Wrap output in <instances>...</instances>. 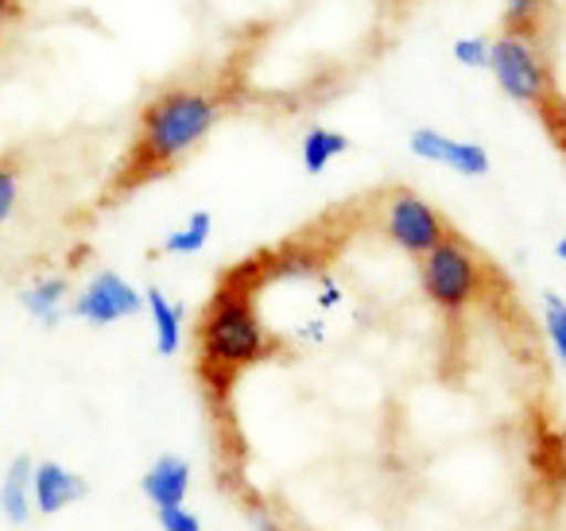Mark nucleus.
<instances>
[{"instance_id": "nucleus-21", "label": "nucleus", "mask_w": 566, "mask_h": 531, "mask_svg": "<svg viewBox=\"0 0 566 531\" xmlns=\"http://www.w3.org/2000/svg\"><path fill=\"white\" fill-rule=\"evenodd\" d=\"M555 260H566V237H558L555 241Z\"/></svg>"}, {"instance_id": "nucleus-16", "label": "nucleus", "mask_w": 566, "mask_h": 531, "mask_svg": "<svg viewBox=\"0 0 566 531\" xmlns=\"http://www.w3.org/2000/svg\"><path fill=\"white\" fill-rule=\"evenodd\" d=\"M551 0H504V20H509V32L535 35L543 12H547Z\"/></svg>"}, {"instance_id": "nucleus-8", "label": "nucleus", "mask_w": 566, "mask_h": 531, "mask_svg": "<svg viewBox=\"0 0 566 531\" xmlns=\"http://www.w3.org/2000/svg\"><path fill=\"white\" fill-rule=\"evenodd\" d=\"M90 492L86 477L74 473L71 466L48 458V461H32V508L43 516H59L66 508H74L82 497Z\"/></svg>"}, {"instance_id": "nucleus-7", "label": "nucleus", "mask_w": 566, "mask_h": 531, "mask_svg": "<svg viewBox=\"0 0 566 531\" xmlns=\"http://www.w3.org/2000/svg\"><path fill=\"white\" fill-rule=\"evenodd\" d=\"M408 148L416 159H427V164H439V167H450V171L465 175V179H481L489 175V152L473 140H450L442 136L439 128H411L408 136Z\"/></svg>"}, {"instance_id": "nucleus-15", "label": "nucleus", "mask_w": 566, "mask_h": 531, "mask_svg": "<svg viewBox=\"0 0 566 531\" xmlns=\"http://www.w3.org/2000/svg\"><path fill=\"white\" fill-rule=\"evenodd\" d=\"M543 330L551 337V353L558 365L566 361V299L558 291H543Z\"/></svg>"}, {"instance_id": "nucleus-9", "label": "nucleus", "mask_w": 566, "mask_h": 531, "mask_svg": "<svg viewBox=\"0 0 566 531\" xmlns=\"http://www.w3.org/2000/svg\"><path fill=\"white\" fill-rule=\"evenodd\" d=\"M190 481H195V469L182 454H159L140 477V489L144 497L151 500V508H175V504H187L190 497Z\"/></svg>"}, {"instance_id": "nucleus-10", "label": "nucleus", "mask_w": 566, "mask_h": 531, "mask_svg": "<svg viewBox=\"0 0 566 531\" xmlns=\"http://www.w3.org/2000/svg\"><path fill=\"white\" fill-rule=\"evenodd\" d=\"M32 458H12L4 469V481H0V516L12 523V528H24L32 520Z\"/></svg>"}, {"instance_id": "nucleus-4", "label": "nucleus", "mask_w": 566, "mask_h": 531, "mask_svg": "<svg viewBox=\"0 0 566 531\" xmlns=\"http://www.w3.org/2000/svg\"><path fill=\"white\" fill-rule=\"evenodd\" d=\"M419 283H423V295L431 299L439 311L462 314L473 299L481 295V260L470 244L458 233H447L431 252L419 257Z\"/></svg>"}, {"instance_id": "nucleus-1", "label": "nucleus", "mask_w": 566, "mask_h": 531, "mask_svg": "<svg viewBox=\"0 0 566 531\" xmlns=\"http://www.w3.org/2000/svg\"><path fill=\"white\" fill-rule=\"evenodd\" d=\"M218 121L221 102L213 94H206V90L179 86L151 97L140 113L133 156H128L133 179H151V175L182 164L198 144H206V136L218 128Z\"/></svg>"}, {"instance_id": "nucleus-14", "label": "nucleus", "mask_w": 566, "mask_h": 531, "mask_svg": "<svg viewBox=\"0 0 566 531\" xmlns=\"http://www.w3.org/2000/svg\"><path fill=\"white\" fill-rule=\"evenodd\" d=\"M213 233V214L210 210H195L179 229H171L164 241V252L167 257H195V252L206 249Z\"/></svg>"}, {"instance_id": "nucleus-2", "label": "nucleus", "mask_w": 566, "mask_h": 531, "mask_svg": "<svg viewBox=\"0 0 566 531\" xmlns=\"http://www.w3.org/2000/svg\"><path fill=\"white\" fill-rule=\"evenodd\" d=\"M198 345H202V365L210 368V376H233L268 357L264 322L244 283H221L213 291L202 314Z\"/></svg>"}, {"instance_id": "nucleus-3", "label": "nucleus", "mask_w": 566, "mask_h": 531, "mask_svg": "<svg viewBox=\"0 0 566 531\" xmlns=\"http://www.w3.org/2000/svg\"><path fill=\"white\" fill-rule=\"evenodd\" d=\"M489 74L501 86L504 97L532 110H547L555 97V82H551V63L543 55V48L535 43V35L509 32L504 28L496 40H489Z\"/></svg>"}, {"instance_id": "nucleus-5", "label": "nucleus", "mask_w": 566, "mask_h": 531, "mask_svg": "<svg viewBox=\"0 0 566 531\" xmlns=\"http://www.w3.org/2000/svg\"><path fill=\"white\" fill-rule=\"evenodd\" d=\"M385 233L396 249L419 260L423 252H431L434 244L450 233V226L427 198L411 195V190H400L385 210Z\"/></svg>"}, {"instance_id": "nucleus-11", "label": "nucleus", "mask_w": 566, "mask_h": 531, "mask_svg": "<svg viewBox=\"0 0 566 531\" xmlns=\"http://www.w3.org/2000/svg\"><path fill=\"white\" fill-rule=\"evenodd\" d=\"M144 306H148L151 334H156V353L159 357H175L182 350V311L175 299H167L159 288L144 291Z\"/></svg>"}, {"instance_id": "nucleus-6", "label": "nucleus", "mask_w": 566, "mask_h": 531, "mask_svg": "<svg viewBox=\"0 0 566 531\" xmlns=\"http://www.w3.org/2000/svg\"><path fill=\"white\" fill-rule=\"evenodd\" d=\"M144 311V295L120 272H97L74 299V314L90 326H113V322L136 319Z\"/></svg>"}, {"instance_id": "nucleus-19", "label": "nucleus", "mask_w": 566, "mask_h": 531, "mask_svg": "<svg viewBox=\"0 0 566 531\" xmlns=\"http://www.w3.org/2000/svg\"><path fill=\"white\" fill-rule=\"evenodd\" d=\"M159 528L164 531H202V520L190 512L187 504H175V508H159L156 512Z\"/></svg>"}, {"instance_id": "nucleus-20", "label": "nucleus", "mask_w": 566, "mask_h": 531, "mask_svg": "<svg viewBox=\"0 0 566 531\" xmlns=\"http://www.w3.org/2000/svg\"><path fill=\"white\" fill-rule=\"evenodd\" d=\"M12 9H17V0H0V32H4V24H9Z\"/></svg>"}, {"instance_id": "nucleus-18", "label": "nucleus", "mask_w": 566, "mask_h": 531, "mask_svg": "<svg viewBox=\"0 0 566 531\" xmlns=\"http://www.w3.org/2000/svg\"><path fill=\"white\" fill-rule=\"evenodd\" d=\"M17 202H20V175H17V167L0 159V226L12 218Z\"/></svg>"}, {"instance_id": "nucleus-17", "label": "nucleus", "mask_w": 566, "mask_h": 531, "mask_svg": "<svg viewBox=\"0 0 566 531\" xmlns=\"http://www.w3.org/2000/svg\"><path fill=\"white\" fill-rule=\"evenodd\" d=\"M454 59L465 66V71H485L489 66V40L485 35H462L454 43Z\"/></svg>"}, {"instance_id": "nucleus-12", "label": "nucleus", "mask_w": 566, "mask_h": 531, "mask_svg": "<svg viewBox=\"0 0 566 531\" xmlns=\"http://www.w3.org/2000/svg\"><path fill=\"white\" fill-rule=\"evenodd\" d=\"M66 299H71V283H66L63 275H51V280H35L32 288H24L20 303L32 311L35 322H43V326H55V322L63 319V311H66Z\"/></svg>"}, {"instance_id": "nucleus-13", "label": "nucleus", "mask_w": 566, "mask_h": 531, "mask_svg": "<svg viewBox=\"0 0 566 531\" xmlns=\"http://www.w3.org/2000/svg\"><path fill=\"white\" fill-rule=\"evenodd\" d=\"M354 148V140H349L346 133H338V128H307V136H303V171L307 175H323L326 167L334 164L338 156H346V152Z\"/></svg>"}]
</instances>
